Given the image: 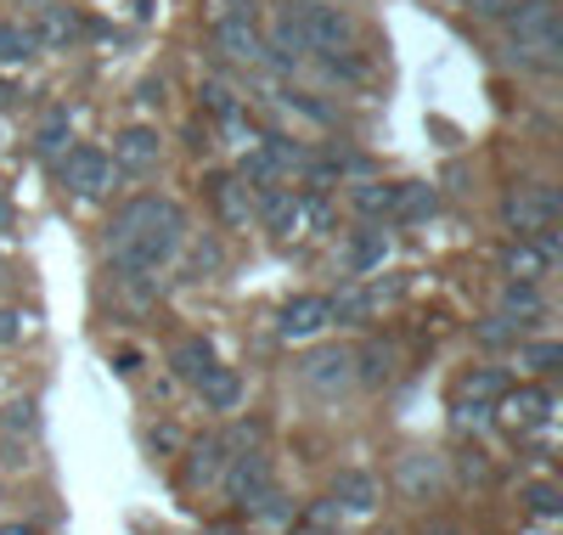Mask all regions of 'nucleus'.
I'll return each mask as SVG.
<instances>
[{
  "label": "nucleus",
  "mask_w": 563,
  "mask_h": 535,
  "mask_svg": "<svg viewBox=\"0 0 563 535\" xmlns=\"http://www.w3.org/2000/svg\"><path fill=\"white\" fill-rule=\"evenodd\" d=\"M350 204L366 215V220H395L400 215V186H378V181H361L350 192Z\"/></svg>",
  "instance_id": "13"
},
{
  "label": "nucleus",
  "mask_w": 563,
  "mask_h": 535,
  "mask_svg": "<svg viewBox=\"0 0 563 535\" xmlns=\"http://www.w3.org/2000/svg\"><path fill=\"white\" fill-rule=\"evenodd\" d=\"M507 406H512V412H519L525 423H541V417L552 412V395H541V389H525V395H512Z\"/></svg>",
  "instance_id": "24"
},
{
  "label": "nucleus",
  "mask_w": 563,
  "mask_h": 535,
  "mask_svg": "<svg viewBox=\"0 0 563 535\" xmlns=\"http://www.w3.org/2000/svg\"><path fill=\"white\" fill-rule=\"evenodd\" d=\"M501 220L519 231V237H530V231H541V226H552L558 220V192L547 186V181H525V186H512L507 198H501Z\"/></svg>",
  "instance_id": "3"
},
{
  "label": "nucleus",
  "mask_w": 563,
  "mask_h": 535,
  "mask_svg": "<svg viewBox=\"0 0 563 535\" xmlns=\"http://www.w3.org/2000/svg\"><path fill=\"white\" fill-rule=\"evenodd\" d=\"M355 361H366V367H361L366 383H384V378H389V350H384V345H366Z\"/></svg>",
  "instance_id": "28"
},
{
  "label": "nucleus",
  "mask_w": 563,
  "mask_h": 535,
  "mask_svg": "<svg viewBox=\"0 0 563 535\" xmlns=\"http://www.w3.org/2000/svg\"><path fill=\"white\" fill-rule=\"evenodd\" d=\"M333 496H339L350 513H372V507H378V479L361 473V468H344L339 484H333Z\"/></svg>",
  "instance_id": "14"
},
{
  "label": "nucleus",
  "mask_w": 563,
  "mask_h": 535,
  "mask_svg": "<svg viewBox=\"0 0 563 535\" xmlns=\"http://www.w3.org/2000/svg\"><path fill=\"white\" fill-rule=\"evenodd\" d=\"M501 265H507V276H519V282H541V276L552 271V260L536 249L530 237H519V242H512V249L501 254Z\"/></svg>",
  "instance_id": "17"
},
{
  "label": "nucleus",
  "mask_w": 563,
  "mask_h": 535,
  "mask_svg": "<svg viewBox=\"0 0 563 535\" xmlns=\"http://www.w3.org/2000/svg\"><path fill=\"white\" fill-rule=\"evenodd\" d=\"M214 40H220L225 57H243V63L265 57V34L254 23V0H225V7L214 12Z\"/></svg>",
  "instance_id": "2"
},
{
  "label": "nucleus",
  "mask_w": 563,
  "mask_h": 535,
  "mask_svg": "<svg viewBox=\"0 0 563 535\" xmlns=\"http://www.w3.org/2000/svg\"><path fill=\"white\" fill-rule=\"evenodd\" d=\"M113 159L102 153V148H90V141H85V148H68V159L57 164V181L74 192V198H102V192L113 186Z\"/></svg>",
  "instance_id": "4"
},
{
  "label": "nucleus",
  "mask_w": 563,
  "mask_h": 535,
  "mask_svg": "<svg viewBox=\"0 0 563 535\" xmlns=\"http://www.w3.org/2000/svg\"><path fill=\"white\" fill-rule=\"evenodd\" d=\"M265 52H271L276 63H299V57L310 52V40H305V18H299V12H282V18L271 23V34H265Z\"/></svg>",
  "instance_id": "10"
},
{
  "label": "nucleus",
  "mask_w": 563,
  "mask_h": 535,
  "mask_svg": "<svg viewBox=\"0 0 563 535\" xmlns=\"http://www.w3.org/2000/svg\"><path fill=\"white\" fill-rule=\"evenodd\" d=\"M422 535H462V529H456V524H429Z\"/></svg>",
  "instance_id": "32"
},
{
  "label": "nucleus",
  "mask_w": 563,
  "mask_h": 535,
  "mask_svg": "<svg viewBox=\"0 0 563 535\" xmlns=\"http://www.w3.org/2000/svg\"><path fill=\"white\" fill-rule=\"evenodd\" d=\"M299 18H305V40H310V52H350L355 29H350V18H344L339 7H305Z\"/></svg>",
  "instance_id": "8"
},
{
  "label": "nucleus",
  "mask_w": 563,
  "mask_h": 535,
  "mask_svg": "<svg viewBox=\"0 0 563 535\" xmlns=\"http://www.w3.org/2000/svg\"><path fill=\"white\" fill-rule=\"evenodd\" d=\"M462 7H467V12H474V18H490V23H507L512 12H519V7H525V0H462Z\"/></svg>",
  "instance_id": "26"
},
{
  "label": "nucleus",
  "mask_w": 563,
  "mask_h": 535,
  "mask_svg": "<svg viewBox=\"0 0 563 535\" xmlns=\"http://www.w3.org/2000/svg\"><path fill=\"white\" fill-rule=\"evenodd\" d=\"M558 361H563V345H552V338H541V345H525V367L558 372Z\"/></svg>",
  "instance_id": "25"
},
{
  "label": "nucleus",
  "mask_w": 563,
  "mask_h": 535,
  "mask_svg": "<svg viewBox=\"0 0 563 535\" xmlns=\"http://www.w3.org/2000/svg\"><path fill=\"white\" fill-rule=\"evenodd\" d=\"M474 338L485 350H501V345H519V321L512 316H485L479 327H474Z\"/></svg>",
  "instance_id": "23"
},
{
  "label": "nucleus",
  "mask_w": 563,
  "mask_h": 535,
  "mask_svg": "<svg viewBox=\"0 0 563 535\" xmlns=\"http://www.w3.org/2000/svg\"><path fill=\"white\" fill-rule=\"evenodd\" d=\"M225 462V434H209V440L192 446V462H186V484H214Z\"/></svg>",
  "instance_id": "16"
},
{
  "label": "nucleus",
  "mask_w": 563,
  "mask_h": 535,
  "mask_svg": "<svg viewBox=\"0 0 563 535\" xmlns=\"http://www.w3.org/2000/svg\"><path fill=\"white\" fill-rule=\"evenodd\" d=\"M169 367H175L186 383H203V378H209L220 361H214V350L203 345V338H180V345L169 350Z\"/></svg>",
  "instance_id": "12"
},
{
  "label": "nucleus",
  "mask_w": 563,
  "mask_h": 535,
  "mask_svg": "<svg viewBox=\"0 0 563 535\" xmlns=\"http://www.w3.org/2000/svg\"><path fill=\"white\" fill-rule=\"evenodd\" d=\"M180 231H186V209L169 204V198H130L113 226H108V242H113V260L124 276H153L175 260L180 249Z\"/></svg>",
  "instance_id": "1"
},
{
  "label": "nucleus",
  "mask_w": 563,
  "mask_h": 535,
  "mask_svg": "<svg viewBox=\"0 0 563 535\" xmlns=\"http://www.w3.org/2000/svg\"><path fill=\"white\" fill-rule=\"evenodd\" d=\"M541 282H519L512 276L507 287H501V316H541Z\"/></svg>",
  "instance_id": "20"
},
{
  "label": "nucleus",
  "mask_w": 563,
  "mask_h": 535,
  "mask_svg": "<svg viewBox=\"0 0 563 535\" xmlns=\"http://www.w3.org/2000/svg\"><path fill=\"white\" fill-rule=\"evenodd\" d=\"M384 260H389V237H384L378 226H366V231H355V237H350V249H344V265H350V276L378 271Z\"/></svg>",
  "instance_id": "11"
},
{
  "label": "nucleus",
  "mask_w": 563,
  "mask_h": 535,
  "mask_svg": "<svg viewBox=\"0 0 563 535\" xmlns=\"http://www.w3.org/2000/svg\"><path fill=\"white\" fill-rule=\"evenodd\" d=\"M525 502H530L541 518H552V513L563 507V502H558V484H541V479H536V484H525Z\"/></svg>",
  "instance_id": "29"
},
{
  "label": "nucleus",
  "mask_w": 563,
  "mask_h": 535,
  "mask_svg": "<svg viewBox=\"0 0 563 535\" xmlns=\"http://www.w3.org/2000/svg\"><path fill=\"white\" fill-rule=\"evenodd\" d=\"M225 491H231V502H254V496H265L271 491V457L265 451H243V457H231V468H225Z\"/></svg>",
  "instance_id": "9"
},
{
  "label": "nucleus",
  "mask_w": 563,
  "mask_h": 535,
  "mask_svg": "<svg viewBox=\"0 0 563 535\" xmlns=\"http://www.w3.org/2000/svg\"><path fill=\"white\" fill-rule=\"evenodd\" d=\"M327 327H333V299H327V294H299V299L282 305V316H276L282 338H316Z\"/></svg>",
  "instance_id": "6"
},
{
  "label": "nucleus",
  "mask_w": 563,
  "mask_h": 535,
  "mask_svg": "<svg viewBox=\"0 0 563 535\" xmlns=\"http://www.w3.org/2000/svg\"><path fill=\"white\" fill-rule=\"evenodd\" d=\"M74 34H79V23H74V18H63L57 7L45 12V23L34 29V40H57V45H63V40H74Z\"/></svg>",
  "instance_id": "27"
},
{
  "label": "nucleus",
  "mask_w": 563,
  "mask_h": 535,
  "mask_svg": "<svg viewBox=\"0 0 563 535\" xmlns=\"http://www.w3.org/2000/svg\"><path fill=\"white\" fill-rule=\"evenodd\" d=\"M198 389H203V406L209 412H238V401H243V378L231 372V367H214Z\"/></svg>",
  "instance_id": "15"
},
{
  "label": "nucleus",
  "mask_w": 563,
  "mask_h": 535,
  "mask_svg": "<svg viewBox=\"0 0 563 535\" xmlns=\"http://www.w3.org/2000/svg\"><path fill=\"white\" fill-rule=\"evenodd\" d=\"M294 535H333V529H321V524H305V529H294Z\"/></svg>",
  "instance_id": "33"
},
{
  "label": "nucleus",
  "mask_w": 563,
  "mask_h": 535,
  "mask_svg": "<svg viewBox=\"0 0 563 535\" xmlns=\"http://www.w3.org/2000/svg\"><path fill=\"white\" fill-rule=\"evenodd\" d=\"M214 204H220V215H225L231 226H249V220H254V204H249V186H243V181H220V186H214Z\"/></svg>",
  "instance_id": "21"
},
{
  "label": "nucleus",
  "mask_w": 563,
  "mask_h": 535,
  "mask_svg": "<svg viewBox=\"0 0 563 535\" xmlns=\"http://www.w3.org/2000/svg\"><path fill=\"white\" fill-rule=\"evenodd\" d=\"M158 153H164V141H158V130H147V124H130V130H119V141H113V170H124V175H147V170H158Z\"/></svg>",
  "instance_id": "7"
},
{
  "label": "nucleus",
  "mask_w": 563,
  "mask_h": 535,
  "mask_svg": "<svg viewBox=\"0 0 563 535\" xmlns=\"http://www.w3.org/2000/svg\"><path fill=\"white\" fill-rule=\"evenodd\" d=\"M23 338V316L18 310H0V345H18Z\"/></svg>",
  "instance_id": "30"
},
{
  "label": "nucleus",
  "mask_w": 563,
  "mask_h": 535,
  "mask_svg": "<svg viewBox=\"0 0 563 535\" xmlns=\"http://www.w3.org/2000/svg\"><path fill=\"white\" fill-rule=\"evenodd\" d=\"M350 378H355V350H339V345L310 350V356L299 361V383H305V389H316L321 401L344 395V389H350Z\"/></svg>",
  "instance_id": "5"
},
{
  "label": "nucleus",
  "mask_w": 563,
  "mask_h": 535,
  "mask_svg": "<svg viewBox=\"0 0 563 535\" xmlns=\"http://www.w3.org/2000/svg\"><path fill=\"white\" fill-rule=\"evenodd\" d=\"M68 135H74V119H68V108H52V113L40 119V130H34V153H40V159L63 153V148H68Z\"/></svg>",
  "instance_id": "18"
},
{
  "label": "nucleus",
  "mask_w": 563,
  "mask_h": 535,
  "mask_svg": "<svg viewBox=\"0 0 563 535\" xmlns=\"http://www.w3.org/2000/svg\"><path fill=\"white\" fill-rule=\"evenodd\" d=\"M501 389H507V378H501L496 367H474V372H462V378H456V395H462V401H479V406L496 401Z\"/></svg>",
  "instance_id": "19"
},
{
  "label": "nucleus",
  "mask_w": 563,
  "mask_h": 535,
  "mask_svg": "<svg viewBox=\"0 0 563 535\" xmlns=\"http://www.w3.org/2000/svg\"><path fill=\"white\" fill-rule=\"evenodd\" d=\"M34 29H23V23H0V63H29L34 57Z\"/></svg>",
  "instance_id": "22"
},
{
  "label": "nucleus",
  "mask_w": 563,
  "mask_h": 535,
  "mask_svg": "<svg viewBox=\"0 0 563 535\" xmlns=\"http://www.w3.org/2000/svg\"><path fill=\"white\" fill-rule=\"evenodd\" d=\"M0 535H18V529H0Z\"/></svg>",
  "instance_id": "34"
},
{
  "label": "nucleus",
  "mask_w": 563,
  "mask_h": 535,
  "mask_svg": "<svg viewBox=\"0 0 563 535\" xmlns=\"http://www.w3.org/2000/svg\"><path fill=\"white\" fill-rule=\"evenodd\" d=\"M7 428H34V401H18V406H7Z\"/></svg>",
  "instance_id": "31"
}]
</instances>
